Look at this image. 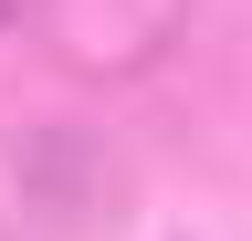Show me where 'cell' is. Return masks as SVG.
I'll return each instance as SVG.
<instances>
[{
  "label": "cell",
  "instance_id": "cell-1",
  "mask_svg": "<svg viewBox=\"0 0 252 241\" xmlns=\"http://www.w3.org/2000/svg\"><path fill=\"white\" fill-rule=\"evenodd\" d=\"M0 11H11V0H0Z\"/></svg>",
  "mask_w": 252,
  "mask_h": 241
}]
</instances>
